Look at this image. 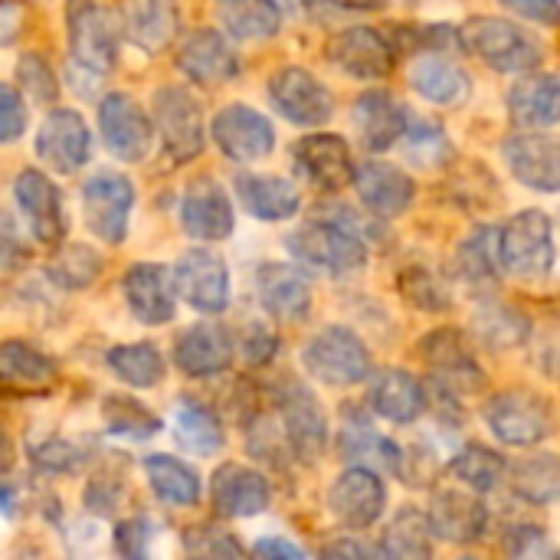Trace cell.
<instances>
[{
  "label": "cell",
  "instance_id": "obj_1",
  "mask_svg": "<svg viewBox=\"0 0 560 560\" xmlns=\"http://www.w3.org/2000/svg\"><path fill=\"white\" fill-rule=\"evenodd\" d=\"M289 253L295 256V262L302 269L318 272V276H331V279L354 276L371 259L368 240L358 230H351L331 217H318L312 223H302L289 236Z\"/></svg>",
  "mask_w": 560,
  "mask_h": 560
},
{
  "label": "cell",
  "instance_id": "obj_2",
  "mask_svg": "<svg viewBox=\"0 0 560 560\" xmlns=\"http://www.w3.org/2000/svg\"><path fill=\"white\" fill-rule=\"evenodd\" d=\"M459 43L495 72H532L545 56L541 43L505 16H469L459 26Z\"/></svg>",
  "mask_w": 560,
  "mask_h": 560
},
{
  "label": "cell",
  "instance_id": "obj_3",
  "mask_svg": "<svg viewBox=\"0 0 560 560\" xmlns=\"http://www.w3.org/2000/svg\"><path fill=\"white\" fill-rule=\"evenodd\" d=\"M66 33L72 66L105 75L118 62L121 23L115 10L102 0H66Z\"/></svg>",
  "mask_w": 560,
  "mask_h": 560
},
{
  "label": "cell",
  "instance_id": "obj_4",
  "mask_svg": "<svg viewBox=\"0 0 560 560\" xmlns=\"http://www.w3.org/2000/svg\"><path fill=\"white\" fill-rule=\"evenodd\" d=\"M489 430L499 436V443L515 450H532L558 433V413L551 400L528 387H512L495 394L482 410Z\"/></svg>",
  "mask_w": 560,
  "mask_h": 560
},
{
  "label": "cell",
  "instance_id": "obj_5",
  "mask_svg": "<svg viewBox=\"0 0 560 560\" xmlns=\"http://www.w3.org/2000/svg\"><path fill=\"white\" fill-rule=\"evenodd\" d=\"M302 364L308 377L325 387H358L371 377L368 345L345 325H328L315 331L302 348Z\"/></svg>",
  "mask_w": 560,
  "mask_h": 560
},
{
  "label": "cell",
  "instance_id": "obj_6",
  "mask_svg": "<svg viewBox=\"0 0 560 560\" xmlns=\"http://www.w3.org/2000/svg\"><path fill=\"white\" fill-rule=\"evenodd\" d=\"M151 118L158 128V141L174 164L194 161L207 144L200 102L180 85H161L151 98Z\"/></svg>",
  "mask_w": 560,
  "mask_h": 560
},
{
  "label": "cell",
  "instance_id": "obj_7",
  "mask_svg": "<svg viewBox=\"0 0 560 560\" xmlns=\"http://www.w3.org/2000/svg\"><path fill=\"white\" fill-rule=\"evenodd\" d=\"M502 266L522 279H541L555 269V226L545 210H522L499 230Z\"/></svg>",
  "mask_w": 560,
  "mask_h": 560
},
{
  "label": "cell",
  "instance_id": "obj_8",
  "mask_svg": "<svg viewBox=\"0 0 560 560\" xmlns=\"http://www.w3.org/2000/svg\"><path fill=\"white\" fill-rule=\"evenodd\" d=\"M272 404L292 443V456L299 463H315L328 446V417L318 397L302 381L285 377L272 387Z\"/></svg>",
  "mask_w": 560,
  "mask_h": 560
},
{
  "label": "cell",
  "instance_id": "obj_9",
  "mask_svg": "<svg viewBox=\"0 0 560 560\" xmlns=\"http://www.w3.org/2000/svg\"><path fill=\"white\" fill-rule=\"evenodd\" d=\"M135 207V184L118 171H98L82 184V220L105 246H121Z\"/></svg>",
  "mask_w": 560,
  "mask_h": 560
},
{
  "label": "cell",
  "instance_id": "obj_10",
  "mask_svg": "<svg viewBox=\"0 0 560 560\" xmlns=\"http://www.w3.org/2000/svg\"><path fill=\"white\" fill-rule=\"evenodd\" d=\"M272 108L299 128H318L335 115V98L322 79L302 66H279L266 82Z\"/></svg>",
  "mask_w": 560,
  "mask_h": 560
},
{
  "label": "cell",
  "instance_id": "obj_11",
  "mask_svg": "<svg viewBox=\"0 0 560 560\" xmlns=\"http://www.w3.org/2000/svg\"><path fill=\"white\" fill-rule=\"evenodd\" d=\"M98 135L112 158L138 164L154 148V118L125 92H108L98 102Z\"/></svg>",
  "mask_w": 560,
  "mask_h": 560
},
{
  "label": "cell",
  "instance_id": "obj_12",
  "mask_svg": "<svg viewBox=\"0 0 560 560\" xmlns=\"http://www.w3.org/2000/svg\"><path fill=\"white\" fill-rule=\"evenodd\" d=\"M210 135H213V144L220 148V154L230 158L233 164H256V161H266L276 151L272 121L262 112H256L253 105H243V102L223 105L213 115Z\"/></svg>",
  "mask_w": 560,
  "mask_h": 560
},
{
  "label": "cell",
  "instance_id": "obj_13",
  "mask_svg": "<svg viewBox=\"0 0 560 560\" xmlns=\"http://www.w3.org/2000/svg\"><path fill=\"white\" fill-rule=\"evenodd\" d=\"M177 295L203 315H220L230 308V269L213 249H187L174 262Z\"/></svg>",
  "mask_w": 560,
  "mask_h": 560
},
{
  "label": "cell",
  "instance_id": "obj_14",
  "mask_svg": "<svg viewBox=\"0 0 560 560\" xmlns=\"http://www.w3.org/2000/svg\"><path fill=\"white\" fill-rule=\"evenodd\" d=\"M387 509V489L371 466L345 469L328 489V512L338 525L351 532H368L381 522Z\"/></svg>",
  "mask_w": 560,
  "mask_h": 560
},
{
  "label": "cell",
  "instance_id": "obj_15",
  "mask_svg": "<svg viewBox=\"0 0 560 560\" xmlns=\"http://www.w3.org/2000/svg\"><path fill=\"white\" fill-rule=\"evenodd\" d=\"M328 62L338 66L341 72H348L351 79H361V82H374V79H384L394 72L397 66V46L390 36H384L381 30L374 26H348V30H338L331 39H328Z\"/></svg>",
  "mask_w": 560,
  "mask_h": 560
},
{
  "label": "cell",
  "instance_id": "obj_16",
  "mask_svg": "<svg viewBox=\"0 0 560 560\" xmlns=\"http://www.w3.org/2000/svg\"><path fill=\"white\" fill-rule=\"evenodd\" d=\"M512 177L538 194H560V135L522 128L502 148Z\"/></svg>",
  "mask_w": 560,
  "mask_h": 560
},
{
  "label": "cell",
  "instance_id": "obj_17",
  "mask_svg": "<svg viewBox=\"0 0 560 560\" xmlns=\"http://www.w3.org/2000/svg\"><path fill=\"white\" fill-rule=\"evenodd\" d=\"M13 200L16 210L23 217V223L30 226V233L56 249L66 236V210H62V190L36 167H23L13 177Z\"/></svg>",
  "mask_w": 560,
  "mask_h": 560
},
{
  "label": "cell",
  "instance_id": "obj_18",
  "mask_svg": "<svg viewBox=\"0 0 560 560\" xmlns=\"http://www.w3.org/2000/svg\"><path fill=\"white\" fill-rule=\"evenodd\" d=\"M121 292H125V305L135 315V322L158 328L167 325L177 312V282H174V269L161 266V262H135L125 269L121 276Z\"/></svg>",
  "mask_w": 560,
  "mask_h": 560
},
{
  "label": "cell",
  "instance_id": "obj_19",
  "mask_svg": "<svg viewBox=\"0 0 560 560\" xmlns=\"http://www.w3.org/2000/svg\"><path fill=\"white\" fill-rule=\"evenodd\" d=\"M292 164L295 171L318 190L325 194H341L348 184H354L358 164L351 158V148L338 135H305L292 148Z\"/></svg>",
  "mask_w": 560,
  "mask_h": 560
},
{
  "label": "cell",
  "instance_id": "obj_20",
  "mask_svg": "<svg viewBox=\"0 0 560 560\" xmlns=\"http://www.w3.org/2000/svg\"><path fill=\"white\" fill-rule=\"evenodd\" d=\"M420 354L450 394H479L486 387V371L479 368L463 331L456 328L430 331L420 341Z\"/></svg>",
  "mask_w": 560,
  "mask_h": 560
},
{
  "label": "cell",
  "instance_id": "obj_21",
  "mask_svg": "<svg viewBox=\"0 0 560 560\" xmlns=\"http://www.w3.org/2000/svg\"><path fill=\"white\" fill-rule=\"evenodd\" d=\"M92 154V135L75 108H52L36 131V158L56 174H75Z\"/></svg>",
  "mask_w": 560,
  "mask_h": 560
},
{
  "label": "cell",
  "instance_id": "obj_22",
  "mask_svg": "<svg viewBox=\"0 0 560 560\" xmlns=\"http://www.w3.org/2000/svg\"><path fill=\"white\" fill-rule=\"evenodd\" d=\"M236 358V341L220 322H197L174 341V364L184 377L203 381L226 374Z\"/></svg>",
  "mask_w": 560,
  "mask_h": 560
},
{
  "label": "cell",
  "instance_id": "obj_23",
  "mask_svg": "<svg viewBox=\"0 0 560 560\" xmlns=\"http://www.w3.org/2000/svg\"><path fill=\"white\" fill-rule=\"evenodd\" d=\"M269 502H272L269 479L249 466L223 463L210 476V505L220 518H230V522L256 518L269 509Z\"/></svg>",
  "mask_w": 560,
  "mask_h": 560
},
{
  "label": "cell",
  "instance_id": "obj_24",
  "mask_svg": "<svg viewBox=\"0 0 560 560\" xmlns=\"http://www.w3.org/2000/svg\"><path fill=\"white\" fill-rule=\"evenodd\" d=\"M177 69L194 85L217 89V85H226L240 75V56L223 33L200 26L190 36H184V43L177 49Z\"/></svg>",
  "mask_w": 560,
  "mask_h": 560
},
{
  "label": "cell",
  "instance_id": "obj_25",
  "mask_svg": "<svg viewBox=\"0 0 560 560\" xmlns=\"http://www.w3.org/2000/svg\"><path fill=\"white\" fill-rule=\"evenodd\" d=\"M177 217H180L184 233L203 243H220L236 226L233 200L213 177H197L194 184H187Z\"/></svg>",
  "mask_w": 560,
  "mask_h": 560
},
{
  "label": "cell",
  "instance_id": "obj_26",
  "mask_svg": "<svg viewBox=\"0 0 560 560\" xmlns=\"http://www.w3.org/2000/svg\"><path fill=\"white\" fill-rule=\"evenodd\" d=\"M351 125H354V135L364 144V151L384 154L397 141H404L407 125H410V112L390 92L368 89L351 105Z\"/></svg>",
  "mask_w": 560,
  "mask_h": 560
},
{
  "label": "cell",
  "instance_id": "obj_27",
  "mask_svg": "<svg viewBox=\"0 0 560 560\" xmlns=\"http://www.w3.org/2000/svg\"><path fill=\"white\" fill-rule=\"evenodd\" d=\"M256 295L266 315L282 325H299L312 312V282L289 262H262L256 269Z\"/></svg>",
  "mask_w": 560,
  "mask_h": 560
},
{
  "label": "cell",
  "instance_id": "obj_28",
  "mask_svg": "<svg viewBox=\"0 0 560 560\" xmlns=\"http://www.w3.org/2000/svg\"><path fill=\"white\" fill-rule=\"evenodd\" d=\"M354 187H358L361 203L374 217H381V220H394V217L407 213L413 197H417L413 177L407 171L387 164V161H364V164H358Z\"/></svg>",
  "mask_w": 560,
  "mask_h": 560
},
{
  "label": "cell",
  "instance_id": "obj_29",
  "mask_svg": "<svg viewBox=\"0 0 560 560\" xmlns=\"http://www.w3.org/2000/svg\"><path fill=\"white\" fill-rule=\"evenodd\" d=\"M430 522L440 541L446 545H472L486 535L489 512L472 492L440 489L430 502Z\"/></svg>",
  "mask_w": 560,
  "mask_h": 560
},
{
  "label": "cell",
  "instance_id": "obj_30",
  "mask_svg": "<svg viewBox=\"0 0 560 560\" xmlns=\"http://www.w3.org/2000/svg\"><path fill=\"white\" fill-rule=\"evenodd\" d=\"M236 197H240L243 210L262 223H282L302 210L299 187L285 177H276V174H240L236 177Z\"/></svg>",
  "mask_w": 560,
  "mask_h": 560
},
{
  "label": "cell",
  "instance_id": "obj_31",
  "mask_svg": "<svg viewBox=\"0 0 560 560\" xmlns=\"http://www.w3.org/2000/svg\"><path fill=\"white\" fill-rule=\"evenodd\" d=\"M509 115L518 128L560 125V75L528 72L509 92Z\"/></svg>",
  "mask_w": 560,
  "mask_h": 560
},
{
  "label": "cell",
  "instance_id": "obj_32",
  "mask_svg": "<svg viewBox=\"0 0 560 560\" xmlns=\"http://www.w3.org/2000/svg\"><path fill=\"white\" fill-rule=\"evenodd\" d=\"M371 410L384 417L387 423H413L427 410V390L420 377H413L404 368H387L371 384Z\"/></svg>",
  "mask_w": 560,
  "mask_h": 560
},
{
  "label": "cell",
  "instance_id": "obj_33",
  "mask_svg": "<svg viewBox=\"0 0 560 560\" xmlns=\"http://www.w3.org/2000/svg\"><path fill=\"white\" fill-rule=\"evenodd\" d=\"M410 85L420 98H427L430 105H440V108H456L472 92V79L453 59L436 56V52H423L410 66Z\"/></svg>",
  "mask_w": 560,
  "mask_h": 560
},
{
  "label": "cell",
  "instance_id": "obj_34",
  "mask_svg": "<svg viewBox=\"0 0 560 560\" xmlns=\"http://www.w3.org/2000/svg\"><path fill=\"white\" fill-rule=\"evenodd\" d=\"M56 371L59 368L49 354L20 338H10L0 348V377L10 394H43L46 387H52Z\"/></svg>",
  "mask_w": 560,
  "mask_h": 560
},
{
  "label": "cell",
  "instance_id": "obj_35",
  "mask_svg": "<svg viewBox=\"0 0 560 560\" xmlns=\"http://www.w3.org/2000/svg\"><path fill=\"white\" fill-rule=\"evenodd\" d=\"M171 430H174V440L184 453L190 456H213L223 450L226 436H223V423H220V413L200 400H190V397H180L174 404V413H171Z\"/></svg>",
  "mask_w": 560,
  "mask_h": 560
},
{
  "label": "cell",
  "instance_id": "obj_36",
  "mask_svg": "<svg viewBox=\"0 0 560 560\" xmlns=\"http://www.w3.org/2000/svg\"><path fill=\"white\" fill-rule=\"evenodd\" d=\"M180 20L171 0H131L125 13V33L144 52H161L177 39Z\"/></svg>",
  "mask_w": 560,
  "mask_h": 560
},
{
  "label": "cell",
  "instance_id": "obj_37",
  "mask_svg": "<svg viewBox=\"0 0 560 560\" xmlns=\"http://www.w3.org/2000/svg\"><path fill=\"white\" fill-rule=\"evenodd\" d=\"M144 479L151 492L174 509H190L200 502V476L171 453H151L144 456Z\"/></svg>",
  "mask_w": 560,
  "mask_h": 560
},
{
  "label": "cell",
  "instance_id": "obj_38",
  "mask_svg": "<svg viewBox=\"0 0 560 560\" xmlns=\"http://www.w3.org/2000/svg\"><path fill=\"white\" fill-rule=\"evenodd\" d=\"M433 522L430 512H420L413 505H404L394 522L387 525V532L381 535V558H397V560H420L433 555Z\"/></svg>",
  "mask_w": 560,
  "mask_h": 560
},
{
  "label": "cell",
  "instance_id": "obj_39",
  "mask_svg": "<svg viewBox=\"0 0 560 560\" xmlns=\"http://www.w3.org/2000/svg\"><path fill=\"white\" fill-rule=\"evenodd\" d=\"M217 16L233 39H272L282 26L276 0H217Z\"/></svg>",
  "mask_w": 560,
  "mask_h": 560
},
{
  "label": "cell",
  "instance_id": "obj_40",
  "mask_svg": "<svg viewBox=\"0 0 560 560\" xmlns=\"http://www.w3.org/2000/svg\"><path fill=\"white\" fill-rule=\"evenodd\" d=\"M512 489L528 505H551L560 502V456L555 453H535L518 459L509 469Z\"/></svg>",
  "mask_w": 560,
  "mask_h": 560
},
{
  "label": "cell",
  "instance_id": "obj_41",
  "mask_svg": "<svg viewBox=\"0 0 560 560\" xmlns=\"http://www.w3.org/2000/svg\"><path fill=\"white\" fill-rule=\"evenodd\" d=\"M108 371L128 384V387H138V390H148V387H158L164 381V354L158 351V345L151 341H131V345H115L108 351Z\"/></svg>",
  "mask_w": 560,
  "mask_h": 560
},
{
  "label": "cell",
  "instance_id": "obj_42",
  "mask_svg": "<svg viewBox=\"0 0 560 560\" xmlns=\"http://www.w3.org/2000/svg\"><path fill=\"white\" fill-rule=\"evenodd\" d=\"M102 272V256L98 249L85 246V243H69V246H56L52 259L46 262V279L66 292H82L89 289Z\"/></svg>",
  "mask_w": 560,
  "mask_h": 560
},
{
  "label": "cell",
  "instance_id": "obj_43",
  "mask_svg": "<svg viewBox=\"0 0 560 560\" xmlns=\"http://www.w3.org/2000/svg\"><path fill=\"white\" fill-rule=\"evenodd\" d=\"M102 423H105V433L131 440V443L151 440L161 430V417L128 394H108L102 400Z\"/></svg>",
  "mask_w": 560,
  "mask_h": 560
},
{
  "label": "cell",
  "instance_id": "obj_44",
  "mask_svg": "<svg viewBox=\"0 0 560 560\" xmlns=\"http://www.w3.org/2000/svg\"><path fill=\"white\" fill-rule=\"evenodd\" d=\"M472 331L492 351H512L528 338V318L509 305H482L472 315Z\"/></svg>",
  "mask_w": 560,
  "mask_h": 560
},
{
  "label": "cell",
  "instance_id": "obj_45",
  "mask_svg": "<svg viewBox=\"0 0 560 560\" xmlns=\"http://www.w3.org/2000/svg\"><path fill=\"white\" fill-rule=\"evenodd\" d=\"M450 472H453L463 486H469L472 492L482 495V492H492V489L505 479L509 463H505V456H499L495 450H489V446H482V443H472V446H463V450L453 456Z\"/></svg>",
  "mask_w": 560,
  "mask_h": 560
},
{
  "label": "cell",
  "instance_id": "obj_46",
  "mask_svg": "<svg viewBox=\"0 0 560 560\" xmlns=\"http://www.w3.org/2000/svg\"><path fill=\"white\" fill-rule=\"evenodd\" d=\"M338 453L348 463H354V466H371V469L384 466V469H394V472L400 469V456H404V450L397 443L377 436L371 427H348V430H341Z\"/></svg>",
  "mask_w": 560,
  "mask_h": 560
},
{
  "label": "cell",
  "instance_id": "obj_47",
  "mask_svg": "<svg viewBox=\"0 0 560 560\" xmlns=\"http://www.w3.org/2000/svg\"><path fill=\"white\" fill-rule=\"evenodd\" d=\"M456 269L469 282H492L502 266V246H499V230H476L456 256Z\"/></svg>",
  "mask_w": 560,
  "mask_h": 560
},
{
  "label": "cell",
  "instance_id": "obj_48",
  "mask_svg": "<svg viewBox=\"0 0 560 560\" xmlns=\"http://www.w3.org/2000/svg\"><path fill=\"white\" fill-rule=\"evenodd\" d=\"M407 158L417 164V167H443L450 158H453V144H450V135L440 121L433 118H413L410 115V125H407Z\"/></svg>",
  "mask_w": 560,
  "mask_h": 560
},
{
  "label": "cell",
  "instance_id": "obj_49",
  "mask_svg": "<svg viewBox=\"0 0 560 560\" xmlns=\"http://www.w3.org/2000/svg\"><path fill=\"white\" fill-rule=\"evenodd\" d=\"M400 295H404L413 308L433 312V315L450 312V305H453L450 289L443 285V279H440L436 272L423 269V266L404 269V276H400Z\"/></svg>",
  "mask_w": 560,
  "mask_h": 560
},
{
  "label": "cell",
  "instance_id": "obj_50",
  "mask_svg": "<svg viewBox=\"0 0 560 560\" xmlns=\"http://www.w3.org/2000/svg\"><path fill=\"white\" fill-rule=\"evenodd\" d=\"M180 545L190 558H240L243 545L236 541V535H230L226 528L217 525H194L180 535Z\"/></svg>",
  "mask_w": 560,
  "mask_h": 560
},
{
  "label": "cell",
  "instance_id": "obj_51",
  "mask_svg": "<svg viewBox=\"0 0 560 560\" xmlns=\"http://www.w3.org/2000/svg\"><path fill=\"white\" fill-rule=\"evenodd\" d=\"M16 82H20V89H23L33 102H39V105H49V102H56V95H59L52 66H49L39 52H26V56L16 62Z\"/></svg>",
  "mask_w": 560,
  "mask_h": 560
},
{
  "label": "cell",
  "instance_id": "obj_52",
  "mask_svg": "<svg viewBox=\"0 0 560 560\" xmlns=\"http://www.w3.org/2000/svg\"><path fill=\"white\" fill-rule=\"evenodd\" d=\"M236 348H240V354H243L246 364L259 368V364H269V361H272V354H276V348H279V338H276V331H272L269 325H262V322H246V328L240 331Z\"/></svg>",
  "mask_w": 560,
  "mask_h": 560
},
{
  "label": "cell",
  "instance_id": "obj_53",
  "mask_svg": "<svg viewBox=\"0 0 560 560\" xmlns=\"http://www.w3.org/2000/svg\"><path fill=\"white\" fill-rule=\"evenodd\" d=\"M154 545V522L138 515V518H125L115 528V551L125 558H148Z\"/></svg>",
  "mask_w": 560,
  "mask_h": 560
},
{
  "label": "cell",
  "instance_id": "obj_54",
  "mask_svg": "<svg viewBox=\"0 0 560 560\" xmlns=\"http://www.w3.org/2000/svg\"><path fill=\"white\" fill-rule=\"evenodd\" d=\"M509 555L512 558H551L558 555V548L541 525H518L509 532Z\"/></svg>",
  "mask_w": 560,
  "mask_h": 560
},
{
  "label": "cell",
  "instance_id": "obj_55",
  "mask_svg": "<svg viewBox=\"0 0 560 560\" xmlns=\"http://www.w3.org/2000/svg\"><path fill=\"white\" fill-rule=\"evenodd\" d=\"M33 463L46 472H75L82 466V453L66 440H46L33 446Z\"/></svg>",
  "mask_w": 560,
  "mask_h": 560
},
{
  "label": "cell",
  "instance_id": "obj_56",
  "mask_svg": "<svg viewBox=\"0 0 560 560\" xmlns=\"http://www.w3.org/2000/svg\"><path fill=\"white\" fill-rule=\"evenodd\" d=\"M26 131V98L16 85H3L0 92V135L3 144H13Z\"/></svg>",
  "mask_w": 560,
  "mask_h": 560
},
{
  "label": "cell",
  "instance_id": "obj_57",
  "mask_svg": "<svg viewBox=\"0 0 560 560\" xmlns=\"http://www.w3.org/2000/svg\"><path fill=\"white\" fill-rule=\"evenodd\" d=\"M121 495H125V489H121L118 479H112V476H95V479L89 482V489H85V509H92L95 515H112V512L118 509Z\"/></svg>",
  "mask_w": 560,
  "mask_h": 560
},
{
  "label": "cell",
  "instance_id": "obj_58",
  "mask_svg": "<svg viewBox=\"0 0 560 560\" xmlns=\"http://www.w3.org/2000/svg\"><path fill=\"white\" fill-rule=\"evenodd\" d=\"M518 16L541 23V26H560V0H502Z\"/></svg>",
  "mask_w": 560,
  "mask_h": 560
},
{
  "label": "cell",
  "instance_id": "obj_59",
  "mask_svg": "<svg viewBox=\"0 0 560 560\" xmlns=\"http://www.w3.org/2000/svg\"><path fill=\"white\" fill-rule=\"evenodd\" d=\"M305 10L318 20H331V16H348V13H361L368 7H374L377 0H302Z\"/></svg>",
  "mask_w": 560,
  "mask_h": 560
},
{
  "label": "cell",
  "instance_id": "obj_60",
  "mask_svg": "<svg viewBox=\"0 0 560 560\" xmlns=\"http://www.w3.org/2000/svg\"><path fill=\"white\" fill-rule=\"evenodd\" d=\"M253 555H256V558H295V560L305 558V551H302L295 541H289V538H276V535L259 538V541L253 545Z\"/></svg>",
  "mask_w": 560,
  "mask_h": 560
},
{
  "label": "cell",
  "instance_id": "obj_61",
  "mask_svg": "<svg viewBox=\"0 0 560 560\" xmlns=\"http://www.w3.org/2000/svg\"><path fill=\"white\" fill-rule=\"evenodd\" d=\"M16 256H26V249L16 243L13 217H7V220H3V269H13V266H16Z\"/></svg>",
  "mask_w": 560,
  "mask_h": 560
},
{
  "label": "cell",
  "instance_id": "obj_62",
  "mask_svg": "<svg viewBox=\"0 0 560 560\" xmlns=\"http://www.w3.org/2000/svg\"><path fill=\"white\" fill-rule=\"evenodd\" d=\"M325 558H368V555H381V551H371L368 545H358V541H335V545H325L322 548Z\"/></svg>",
  "mask_w": 560,
  "mask_h": 560
}]
</instances>
